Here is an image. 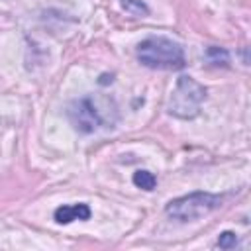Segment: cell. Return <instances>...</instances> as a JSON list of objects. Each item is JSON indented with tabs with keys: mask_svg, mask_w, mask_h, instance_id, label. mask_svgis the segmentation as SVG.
Listing matches in <instances>:
<instances>
[{
	"mask_svg": "<svg viewBox=\"0 0 251 251\" xmlns=\"http://www.w3.org/2000/svg\"><path fill=\"white\" fill-rule=\"evenodd\" d=\"M73 124L76 129L88 133V131H94L96 126L100 124V118H98V112L94 110V106L90 104L88 98H82L78 102H75L71 106V112H69Z\"/></svg>",
	"mask_w": 251,
	"mask_h": 251,
	"instance_id": "277c9868",
	"label": "cell"
},
{
	"mask_svg": "<svg viewBox=\"0 0 251 251\" xmlns=\"http://www.w3.org/2000/svg\"><path fill=\"white\" fill-rule=\"evenodd\" d=\"M218 245H220L222 249H231V247H235V245H237V237H235V233H231V231H224V233L220 235V239H218Z\"/></svg>",
	"mask_w": 251,
	"mask_h": 251,
	"instance_id": "ba28073f",
	"label": "cell"
},
{
	"mask_svg": "<svg viewBox=\"0 0 251 251\" xmlns=\"http://www.w3.org/2000/svg\"><path fill=\"white\" fill-rule=\"evenodd\" d=\"M155 182H157V178H155L153 173H149V171H137V173H133V184H135L137 188L153 190V188H155Z\"/></svg>",
	"mask_w": 251,
	"mask_h": 251,
	"instance_id": "8992f818",
	"label": "cell"
},
{
	"mask_svg": "<svg viewBox=\"0 0 251 251\" xmlns=\"http://www.w3.org/2000/svg\"><path fill=\"white\" fill-rule=\"evenodd\" d=\"M220 206V196L210 194V192H190L186 196L175 198L167 204L165 212L180 222H190L196 218H202L216 210Z\"/></svg>",
	"mask_w": 251,
	"mask_h": 251,
	"instance_id": "3957f363",
	"label": "cell"
},
{
	"mask_svg": "<svg viewBox=\"0 0 251 251\" xmlns=\"http://www.w3.org/2000/svg\"><path fill=\"white\" fill-rule=\"evenodd\" d=\"M90 208L86 204H65L55 210V220L59 224H71L75 220H88Z\"/></svg>",
	"mask_w": 251,
	"mask_h": 251,
	"instance_id": "5b68a950",
	"label": "cell"
},
{
	"mask_svg": "<svg viewBox=\"0 0 251 251\" xmlns=\"http://www.w3.org/2000/svg\"><path fill=\"white\" fill-rule=\"evenodd\" d=\"M137 59L149 69L175 71L184 67L182 47L167 37H147L137 45Z\"/></svg>",
	"mask_w": 251,
	"mask_h": 251,
	"instance_id": "6da1fadb",
	"label": "cell"
},
{
	"mask_svg": "<svg viewBox=\"0 0 251 251\" xmlns=\"http://www.w3.org/2000/svg\"><path fill=\"white\" fill-rule=\"evenodd\" d=\"M122 6H124L126 12H129L131 16L147 14V6H145L141 0H122Z\"/></svg>",
	"mask_w": 251,
	"mask_h": 251,
	"instance_id": "52a82bcc",
	"label": "cell"
},
{
	"mask_svg": "<svg viewBox=\"0 0 251 251\" xmlns=\"http://www.w3.org/2000/svg\"><path fill=\"white\" fill-rule=\"evenodd\" d=\"M204 100H206V88L190 76H180L173 90V96L169 102V112L176 118L188 120V118L198 116Z\"/></svg>",
	"mask_w": 251,
	"mask_h": 251,
	"instance_id": "7a4b0ae2",
	"label": "cell"
}]
</instances>
